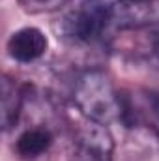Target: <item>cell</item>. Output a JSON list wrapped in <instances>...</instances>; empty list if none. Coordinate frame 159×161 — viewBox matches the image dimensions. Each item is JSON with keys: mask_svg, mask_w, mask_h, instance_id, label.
<instances>
[{"mask_svg": "<svg viewBox=\"0 0 159 161\" xmlns=\"http://www.w3.org/2000/svg\"><path fill=\"white\" fill-rule=\"evenodd\" d=\"M19 2L26 11L38 13V11H47V9H52V8L60 6L64 0H19Z\"/></svg>", "mask_w": 159, "mask_h": 161, "instance_id": "8", "label": "cell"}, {"mask_svg": "<svg viewBox=\"0 0 159 161\" xmlns=\"http://www.w3.org/2000/svg\"><path fill=\"white\" fill-rule=\"evenodd\" d=\"M52 141V133L47 127H28L17 137L13 150L21 159H36L49 152Z\"/></svg>", "mask_w": 159, "mask_h": 161, "instance_id": "6", "label": "cell"}, {"mask_svg": "<svg viewBox=\"0 0 159 161\" xmlns=\"http://www.w3.org/2000/svg\"><path fill=\"white\" fill-rule=\"evenodd\" d=\"M23 103H25V88L19 86L13 79L4 77L2 79V127L4 131H8L9 127L17 124Z\"/></svg>", "mask_w": 159, "mask_h": 161, "instance_id": "7", "label": "cell"}, {"mask_svg": "<svg viewBox=\"0 0 159 161\" xmlns=\"http://www.w3.org/2000/svg\"><path fill=\"white\" fill-rule=\"evenodd\" d=\"M112 137L103 124L88 120V125L79 133L75 161H111Z\"/></svg>", "mask_w": 159, "mask_h": 161, "instance_id": "4", "label": "cell"}, {"mask_svg": "<svg viewBox=\"0 0 159 161\" xmlns=\"http://www.w3.org/2000/svg\"><path fill=\"white\" fill-rule=\"evenodd\" d=\"M159 23L157 0H116L112 9V28L133 30Z\"/></svg>", "mask_w": 159, "mask_h": 161, "instance_id": "3", "label": "cell"}, {"mask_svg": "<svg viewBox=\"0 0 159 161\" xmlns=\"http://www.w3.org/2000/svg\"><path fill=\"white\" fill-rule=\"evenodd\" d=\"M8 54L21 64H30L40 60L49 49V40L45 32L36 26H25L15 30L6 43Z\"/></svg>", "mask_w": 159, "mask_h": 161, "instance_id": "5", "label": "cell"}, {"mask_svg": "<svg viewBox=\"0 0 159 161\" xmlns=\"http://www.w3.org/2000/svg\"><path fill=\"white\" fill-rule=\"evenodd\" d=\"M148 105H150L152 114H154V116H156V120L159 122V94H157V92H152V94L148 96Z\"/></svg>", "mask_w": 159, "mask_h": 161, "instance_id": "9", "label": "cell"}, {"mask_svg": "<svg viewBox=\"0 0 159 161\" xmlns=\"http://www.w3.org/2000/svg\"><path fill=\"white\" fill-rule=\"evenodd\" d=\"M116 0H80L64 21L66 34L80 43L99 40L112 28V9Z\"/></svg>", "mask_w": 159, "mask_h": 161, "instance_id": "2", "label": "cell"}, {"mask_svg": "<svg viewBox=\"0 0 159 161\" xmlns=\"http://www.w3.org/2000/svg\"><path fill=\"white\" fill-rule=\"evenodd\" d=\"M154 53H156V54L159 56V36L156 38V40H154Z\"/></svg>", "mask_w": 159, "mask_h": 161, "instance_id": "10", "label": "cell"}, {"mask_svg": "<svg viewBox=\"0 0 159 161\" xmlns=\"http://www.w3.org/2000/svg\"><path fill=\"white\" fill-rule=\"evenodd\" d=\"M73 99L88 120L103 125L112 120H120L123 114L120 94L114 90L111 79L97 69L86 71L77 79Z\"/></svg>", "mask_w": 159, "mask_h": 161, "instance_id": "1", "label": "cell"}]
</instances>
